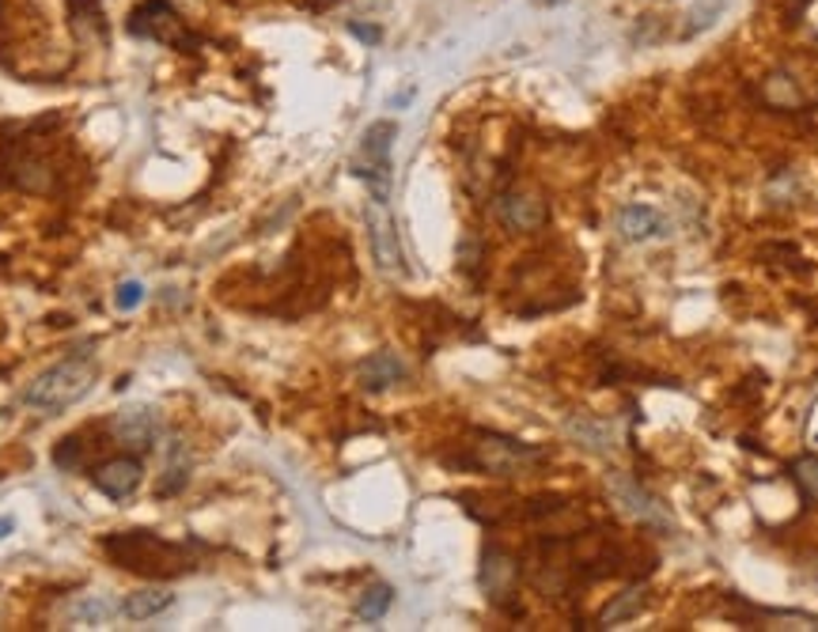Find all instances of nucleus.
<instances>
[{"label":"nucleus","instance_id":"obj_9","mask_svg":"<svg viewBox=\"0 0 818 632\" xmlns=\"http://www.w3.org/2000/svg\"><path fill=\"white\" fill-rule=\"evenodd\" d=\"M617 235L625 243H655V238L670 235V220L652 205H625L617 212Z\"/></svg>","mask_w":818,"mask_h":632},{"label":"nucleus","instance_id":"obj_3","mask_svg":"<svg viewBox=\"0 0 818 632\" xmlns=\"http://www.w3.org/2000/svg\"><path fill=\"white\" fill-rule=\"evenodd\" d=\"M542 459H546V454L538 451V447L520 443V439H508V436H477L474 459H470V466L485 469V474H497V477H523V474H531V469H535Z\"/></svg>","mask_w":818,"mask_h":632},{"label":"nucleus","instance_id":"obj_23","mask_svg":"<svg viewBox=\"0 0 818 632\" xmlns=\"http://www.w3.org/2000/svg\"><path fill=\"white\" fill-rule=\"evenodd\" d=\"M349 35L360 38V42H368V46H375L383 38V30L375 27V23H349Z\"/></svg>","mask_w":818,"mask_h":632},{"label":"nucleus","instance_id":"obj_6","mask_svg":"<svg viewBox=\"0 0 818 632\" xmlns=\"http://www.w3.org/2000/svg\"><path fill=\"white\" fill-rule=\"evenodd\" d=\"M493 209H497V220L508 231H538L546 223V216H550L542 194H535V190H504Z\"/></svg>","mask_w":818,"mask_h":632},{"label":"nucleus","instance_id":"obj_15","mask_svg":"<svg viewBox=\"0 0 818 632\" xmlns=\"http://www.w3.org/2000/svg\"><path fill=\"white\" fill-rule=\"evenodd\" d=\"M171 606H175L171 588H141L122 603V614H126L129 621H152L164 610H171Z\"/></svg>","mask_w":818,"mask_h":632},{"label":"nucleus","instance_id":"obj_8","mask_svg":"<svg viewBox=\"0 0 818 632\" xmlns=\"http://www.w3.org/2000/svg\"><path fill=\"white\" fill-rule=\"evenodd\" d=\"M129 35L152 38V42H175V35H179V12L167 0H144L129 15Z\"/></svg>","mask_w":818,"mask_h":632},{"label":"nucleus","instance_id":"obj_24","mask_svg":"<svg viewBox=\"0 0 818 632\" xmlns=\"http://www.w3.org/2000/svg\"><path fill=\"white\" fill-rule=\"evenodd\" d=\"M12 530H15V523L8 519V515H0V538H8V534H12Z\"/></svg>","mask_w":818,"mask_h":632},{"label":"nucleus","instance_id":"obj_5","mask_svg":"<svg viewBox=\"0 0 818 632\" xmlns=\"http://www.w3.org/2000/svg\"><path fill=\"white\" fill-rule=\"evenodd\" d=\"M606 485H611V492H614L617 504H622V512H629L632 519H640L644 527H655V530L675 527V519H670L667 507H663L648 489H640L629 474H611V481H606Z\"/></svg>","mask_w":818,"mask_h":632},{"label":"nucleus","instance_id":"obj_4","mask_svg":"<svg viewBox=\"0 0 818 632\" xmlns=\"http://www.w3.org/2000/svg\"><path fill=\"white\" fill-rule=\"evenodd\" d=\"M398 137L395 121H375L368 126L365 141H360V156L353 159V175L365 179L375 194V205L387 202V186H391V144Z\"/></svg>","mask_w":818,"mask_h":632},{"label":"nucleus","instance_id":"obj_19","mask_svg":"<svg viewBox=\"0 0 818 632\" xmlns=\"http://www.w3.org/2000/svg\"><path fill=\"white\" fill-rule=\"evenodd\" d=\"M792 481L800 485L804 500L818 504V454H804V459L792 462Z\"/></svg>","mask_w":818,"mask_h":632},{"label":"nucleus","instance_id":"obj_2","mask_svg":"<svg viewBox=\"0 0 818 632\" xmlns=\"http://www.w3.org/2000/svg\"><path fill=\"white\" fill-rule=\"evenodd\" d=\"M103 550L114 557V565L129 568V572H149V576H175L187 572V557L175 550L171 542L156 538L152 530H126L103 542Z\"/></svg>","mask_w":818,"mask_h":632},{"label":"nucleus","instance_id":"obj_20","mask_svg":"<svg viewBox=\"0 0 818 632\" xmlns=\"http://www.w3.org/2000/svg\"><path fill=\"white\" fill-rule=\"evenodd\" d=\"M720 12H724V0H705V4H698L690 12V27H686V38H693L698 30H708Z\"/></svg>","mask_w":818,"mask_h":632},{"label":"nucleus","instance_id":"obj_14","mask_svg":"<svg viewBox=\"0 0 818 632\" xmlns=\"http://www.w3.org/2000/svg\"><path fill=\"white\" fill-rule=\"evenodd\" d=\"M368 231H372V246H375V261H380L383 269H398L402 273V246H398V235H395V223H391V216H383L380 209L368 212Z\"/></svg>","mask_w":818,"mask_h":632},{"label":"nucleus","instance_id":"obj_25","mask_svg":"<svg viewBox=\"0 0 818 632\" xmlns=\"http://www.w3.org/2000/svg\"><path fill=\"white\" fill-rule=\"evenodd\" d=\"M535 4H542V8H558V4H568V0H535Z\"/></svg>","mask_w":818,"mask_h":632},{"label":"nucleus","instance_id":"obj_7","mask_svg":"<svg viewBox=\"0 0 818 632\" xmlns=\"http://www.w3.org/2000/svg\"><path fill=\"white\" fill-rule=\"evenodd\" d=\"M159 428H164V421H159V413L152 405H126L114 417V436L126 447H133V451H149L159 439Z\"/></svg>","mask_w":818,"mask_h":632},{"label":"nucleus","instance_id":"obj_21","mask_svg":"<svg viewBox=\"0 0 818 632\" xmlns=\"http://www.w3.org/2000/svg\"><path fill=\"white\" fill-rule=\"evenodd\" d=\"M141 299H144V288H141V284H137V281H126V284L118 288V296H114V304H118L122 311H133V307L141 304Z\"/></svg>","mask_w":818,"mask_h":632},{"label":"nucleus","instance_id":"obj_10","mask_svg":"<svg viewBox=\"0 0 818 632\" xmlns=\"http://www.w3.org/2000/svg\"><path fill=\"white\" fill-rule=\"evenodd\" d=\"M482 591L493 598V603H504L508 595H515V580H520V565H515L512 557H508L504 550H485L482 557Z\"/></svg>","mask_w":818,"mask_h":632},{"label":"nucleus","instance_id":"obj_26","mask_svg":"<svg viewBox=\"0 0 818 632\" xmlns=\"http://www.w3.org/2000/svg\"><path fill=\"white\" fill-rule=\"evenodd\" d=\"M311 8H330V4H337V0H307Z\"/></svg>","mask_w":818,"mask_h":632},{"label":"nucleus","instance_id":"obj_13","mask_svg":"<svg viewBox=\"0 0 818 632\" xmlns=\"http://www.w3.org/2000/svg\"><path fill=\"white\" fill-rule=\"evenodd\" d=\"M762 99H766V106H774V111H804L807 106L804 88H800V80L789 68H774V73L762 80Z\"/></svg>","mask_w":818,"mask_h":632},{"label":"nucleus","instance_id":"obj_16","mask_svg":"<svg viewBox=\"0 0 818 632\" xmlns=\"http://www.w3.org/2000/svg\"><path fill=\"white\" fill-rule=\"evenodd\" d=\"M644 603H648V591L644 588L622 591V595H614V603L606 606L603 614H599V625L611 629V625H622V621H632L640 610H644Z\"/></svg>","mask_w":818,"mask_h":632},{"label":"nucleus","instance_id":"obj_12","mask_svg":"<svg viewBox=\"0 0 818 632\" xmlns=\"http://www.w3.org/2000/svg\"><path fill=\"white\" fill-rule=\"evenodd\" d=\"M357 379L365 390H372V395H380V390L395 387V383L406 379V364L398 360V352H372V357L365 360V364L357 367Z\"/></svg>","mask_w":818,"mask_h":632},{"label":"nucleus","instance_id":"obj_1","mask_svg":"<svg viewBox=\"0 0 818 632\" xmlns=\"http://www.w3.org/2000/svg\"><path fill=\"white\" fill-rule=\"evenodd\" d=\"M95 375L99 372L91 360L65 357L53 367H46V372L23 390L20 402L27 405L30 413H38V417H57V413H65L68 405H76L91 387H95Z\"/></svg>","mask_w":818,"mask_h":632},{"label":"nucleus","instance_id":"obj_17","mask_svg":"<svg viewBox=\"0 0 818 632\" xmlns=\"http://www.w3.org/2000/svg\"><path fill=\"white\" fill-rule=\"evenodd\" d=\"M395 606V588L391 583H372L365 595L357 598V618L360 621H380Z\"/></svg>","mask_w":818,"mask_h":632},{"label":"nucleus","instance_id":"obj_11","mask_svg":"<svg viewBox=\"0 0 818 632\" xmlns=\"http://www.w3.org/2000/svg\"><path fill=\"white\" fill-rule=\"evenodd\" d=\"M141 474H144V466L137 459H111V462H103L95 474H91V485H95L103 496L126 500L129 492L141 485Z\"/></svg>","mask_w":818,"mask_h":632},{"label":"nucleus","instance_id":"obj_18","mask_svg":"<svg viewBox=\"0 0 818 632\" xmlns=\"http://www.w3.org/2000/svg\"><path fill=\"white\" fill-rule=\"evenodd\" d=\"M187 477H190V459H187V447H175L171 451V462H167V477L159 481V496H171V492H182L187 489Z\"/></svg>","mask_w":818,"mask_h":632},{"label":"nucleus","instance_id":"obj_22","mask_svg":"<svg viewBox=\"0 0 818 632\" xmlns=\"http://www.w3.org/2000/svg\"><path fill=\"white\" fill-rule=\"evenodd\" d=\"M76 451H80V439H73V436H68V439H61V447H57V451H53V462H57V466H73V459H76Z\"/></svg>","mask_w":818,"mask_h":632}]
</instances>
